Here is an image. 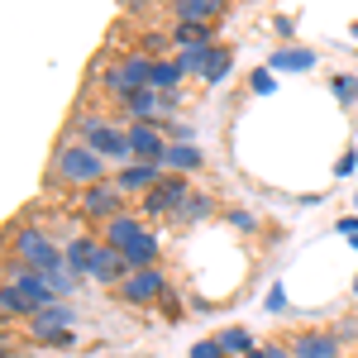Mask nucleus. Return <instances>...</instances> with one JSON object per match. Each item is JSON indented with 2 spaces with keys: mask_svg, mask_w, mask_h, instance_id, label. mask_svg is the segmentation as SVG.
I'll use <instances>...</instances> for the list:
<instances>
[{
  "mask_svg": "<svg viewBox=\"0 0 358 358\" xmlns=\"http://www.w3.org/2000/svg\"><path fill=\"white\" fill-rule=\"evenodd\" d=\"M53 177L57 182H67V187H96V182H110V163L96 153V148H86V143H62L53 153Z\"/></svg>",
  "mask_w": 358,
  "mask_h": 358,
  "instance_id": "1",
  "label": "nucleus"
},
{
  "mask_svg": "<svg viewBox=\"0 0 358 358\" xmlns=\"http://www.w3.org/2000/svg\"><path fill=\"white\" fill-rule=\"evenodd\" d=\"M10 258H20L24 268H34V273H43V277L67 268V253L57 248V239L48 229H34V224H20L10 234Z\"/></svg>",
  "mask_w": 358,
  "mask_h": 358,
  "instance_id": "2",
  "label": "nucleus"
},
{
  "mask_svg": "<svg viewBox=\"0 0 358 358\" xmlns=\"http://www.w3.org/2000/svg\"><path fill=\"white\" fill-rule=\"evenodd\" d=\"M77 129H82V143H86V148H96L106 163H120V167L134 163L129 129H115V124H106V120H101V115H77Z\"/></svg>",
  "mask_w": 358,
  "mask_h": 358,
  "instance_id": "3",
  "label": "nucleus"
},
{
  "mask_svg": "<svg viewBox=\"0 0 358 358\" xmlns=\"http://www.w3.org/2000/svg\"><path fill=\"white\" fill-rule=\"evenodd\" d=\"M187 196H192V182L167 172L163 182L138 201V215H143V220H177V210L187 206Z\"/></svg>",
  "mask_w": 358,
  "mask_h": 358,
  "instance_id": "4",
  "label": "nucleus"
},
{
  "mask_svg": "<svg viewBox=\"0 0 358 358\" xmlns=\"http://www.w3.org/2000/svg\"><path fill=\"white\" fill-rule=\"evenodd\" d=\"M124 201L129 196L115 187V177L110 182H96V187H86L82 196H77V210H82L86 220H96V224H110L115 215H124Z\"/></svg>",
  "mask_w": 358,
  "mask_h": 358,
  "instance_id": "5",
  "label": "nucleus"
},
{
  "mask_svg": "<svg viewBox=\"0 0 358 358\" xmlns=\"http://www.w3.org/2000/svg\"><path fill=\"white\" fill-rule=\"evenodd\" d=\"M167 292H172V287H167V273H163V268H143V273H129L124 282H120V287H115V296H120L124 306H158Z\"/></svg>",
  "mask_w": 358,
  "mask_h": 358,
  "instance_id": "6",
  "label": "nucleus"
},
{
  "mask_svg": "<svg viewBox=\"0 0 358 358\" xmlns=\"http://www.w3.org/2000/svg\"><path fill=\"white\" fill-rule=\"evenodd\" d=\"M129 148H134V163L163 167L167 148H172V138H167V120H153V124H129Z\"/></svg>",
  "mask_w": 358,
  "mask_h": 358,
  "instance_id": "7",
  "label": "nucleus"
},
{
  "mask_svg": "<svg viewBox=\"0 0 358 358\" xmlns=\"http://www.w3.org/2000/svg\"><path fill=\"white\" fill-rule=\"evenodd\" d=\"M72 320H77V310H72L67 301H57V306H43V310L29 320L24 330H29V339H34V344H57L62 334L72 330Z\"/></svg>",
  "mask_w": 358,
  "mask_h": 358,
  "instance_id": "8",
  "label": "nucleus"
},
{
  "mask_svg": "<svg viewBox=\"0 0 358 358\" xmlns=\"http://www.w3.org/2000/svg\"><path fill=\"white\" fill-rule=\"evenodd\" d=\"M5 282H10V287H20V292H24V296L38 306V310H43V306H57L53 282H48L43 273H34V268H24L20 258H10V263H5Z\"/></svg>",
  "mask_w": 358,
  "mask_h": 358,
  "instance_id": "9",
  "label": "nucleus"
},
{
  "mask_svg": "<svg viewBox=\"0 0 358 358\" xmlns=\"http://www.w3.org/2000/svg\"><path fill=\"white\" fill-rule=\"evenodd\" d=\"M163 177H167V172H163V167H153V163H129V167H115V187H120L124 196H138V201H143V196L153 192V187H158Z\"/></svg>",
  "mask_w": 358,
  "mask_h": 358,
  "instance_id": "10",
  "label": "nucleus"
},
{
  "mask_svg": "<svg viewBox=\"0 0 358 358\" xmlns=\"http://www.w3.org/2000/svg\"><path fill=\"white\" fill-rule=\"evenodd\" d=\"M292 358H344V344L330 330H296L292 334Z\"/></svg>",
  "mask_w": 358,
  "mask_h": 358,
  "instance_id": "11",
  "label": "nucleus"
},
{
  "mask_svg": "<svg viewBox=\"0 0 358 358\" xmlns=\"http://www.w3.org/2000/svg\"><path fill=\"white\" fill-rule=\"evenodd\" d=\"M124 277H129L124 253H120V248H110V244H101V248H96V258H91V282H96V287H110V292H115Z\"/></svg>",
  "mask_w": 358,
  "mask_h": 358,
  "instance_id": "12",
  "label": "nucleus"
},
{
  "mask_svg": "<svg viewBox=\"0 0 358 358\" xmlns=\"http://www.w3.org/2000/svg\"><path fill=\"white\" fill-rule=\"evenodd\" d=\"M96 248H101V234H72L62 253H67V273L91 282V258H96Z\"/></svg>",
  "mask_w": 358,
  "mask_h": 358,
  "instance_id": "13",
  "label": "nucleus"
},
{
  "mask_svg": "<svg viewBox=\"0 0 358 358\" xmlns=\"http://www.w3.org/2000/svg\"><path fill=\"white\" fill-rule=\"evenodd\" d=\"M215 20H224L220 0H177V5H172V24H206V29H215Z\"/></svg>",
  "mask_w": 358,
  "mask_h": 358,
  "instance_id": "14",
  "label": "nucleus"
},
{
  "mask_svg": "<svg viewBox=\"0 0 358 358\" xmlns=\"http://www.w3.org/2000/svg\"><path fill=\"white\" fill-rule=\"evenodd\" d=\"M143 229H148V224H143V215H129V210H124V215H115L110 224H101V244H110V248H120V253H124V248L134 244Z\"/></svg>",
  "mask_w": 358,
  "mask_h": 358,
  "instance_id": "15",
  "label": "nucleus"
},
{
  "mask_svg": "<svg viewBox=\"0 0 358 358\" xmlns=\"http://www.w3.org/2000/svg\"><path fill=\"white\" fill-rule=\"evenodd\" d=\"M158 258H163V239L153 234V229H143L134 244L124 248V263H129V273H143V268H158Z\"/></svg>",
  "mask_w": 358,
  "mask_h": 358,
  "instance_id": "16",
  "label": "nucleus"
},
{
  "mask_svg": "<svg viewBox=\"0 0 358 358\" xmlns=\"http://www.w3.org/2000/svg\"><path fill=\"white\" fill-rule=\"evenodd\" d=\"M172 43H177L182 53H210V48H215V34L206 24H172Z\"/></svg>",
  "mask_w": 358,
  "mask_h": 358,
  "instance_id": "17",
  "label": "nucleus"
},
{
  "mask_svg": "<svg viewBox=\"0 0 358 358\" xmlns=\"http://www.w3.org/2000/svg\"><path fill=\"white\" fill-rule=\"evenodd\" d=\"M182 62L177 57H158L153 62V77H148V91H158V96H177V86H182Z\"/></svg>",
  "mask_w": 358,
  "mask_h": 358,
  "instance_id": "18",
  "label": "nucleus"
},
{
  "mask_svg": "<svg viewBox=\"0 0 358 358\" xmlns=\"http://www.w3.org/2000/svg\"><path fill=\"white\" fill-rule=\"evenodd\" d=\"M0 315H5V320H34V315H38V306L29 301L24 292H20V287H10V282H5V287H0Z\"/></svg>",
  "mask_w": 358,
  "mask_h": 358,
  "instance_id": "19",
  "label": "nucleus"
},
{
  "mask_svg": "<svg viewBox=\"0 0 358 358\" xmlns=\"http://www.w3.org/2000/svg\"><path fill=\"white\" fill-rule=\"evenodd\" d=\"M201 148H192V143H172L163 158V172H172V177H187V172H201Z\"/></svg>",
  "mask_w": 358,
  "mask_h": 358,
  "instance_id": "20",
  "label": "nucleus"
},
{
  "mask_svg": "<svg viewBox=\"0 0 358 358\" xmlns=\"http://www.w3.org/2000/svg\"><path fill=\"white\" fill-rule=\"evenodd\" d=\"M229 72H234V48H229V43H215V48H210V57H206V67H201V82L220 86Z\"/></svg>",
  "mask_w": 358,
  "mask_h": 358,
  "instance_id": "21",
  "label": "nucleus"
},
{
  "mask_svg": "<svg viewBox=\"0 0 358 358\" xmlns=\"http://www.w3.org/2000/svg\"><path fill=\"white\" fill-rule=\"evenodd\" d=\"M215 210H220V201H215L210 192H192V196H187V206L177 210V224H201V220H210Z\"/></svg>",
  "mask_w": 358,
  "mask_h": 358,
  "instance_id": "22",
  "label": "nucleus"
},
{
  "mask_svg": "<svg viewBox=\"0 0 358 358\" xmlns=\"http://www.w3.org/2000/svg\"><path fill=\"white\" fill-rule=\"evenodd\" d=\"M215 339H220L224 358H248L253 349H258V339H253V334H248L244 325H224V330L215 334Z\"/></svg>",
  "mask_w": 358,
  "mask_h": 358,
  "instance_id": "23",
  "label": "nucleus"
},
{
  "mask_svg": "<svg viewBox=\"0 0 358 358\" xmlns=\"http://www.w3.org/2000/svg\"><path fill=\"white\" fill-rule=\"evenodd\" d=\"M310 67H315L310 48H277L273 53V72H310Z\"/></svg>",
  "mask_w": 358,
  "mask_h": 358,
  "instance_id": "24",
  "label": "nucleus"
},
{
  "mask_svg": "<svg viewBox=\"0 0 358 358\" xmlns=\"http://www.w3.org/2000/svg\"><path fill=\"white\" fill-rule=\"evenodd\" d=\"M330 91L339 96V101H344V106H354V101H358V77H349V72H339V77L330 82Z\"/></svg>",
  "mask_w": 358,
  "mask_h": 358,
  "instance_id": "25",
  "label": "nucleus"
},
{
  "mask_svg": "<svg viewBox=\"0 0 358 358\" xmlns=\"http://www.w3.org/2000/svg\"><path fill=\"white\" fill-rule=\"evenodd\" d=\"M48 282H53L57 301H67V296H72V292L82 287V277H72V273H67V268H62V273H48Z\"/></svg>",
  "mask_w": 358,
  "mask_h": 358,
  "instance_id": "26",
  "label": "nucleus"
},
{
  "mask_svg": "<svg viewBox=\"0 0 358 358\" xmlns=\"http://www.w3.org/2000/svg\"><path fill=\"white\" fill-rule=\"evenodd\" d=\"M158 310H163V320H172V325H177V320L187 315V310H182V296H177V292H167L163 301H158Z\"/></svg>",
  "mask_w": 358,
  "mask_h": 358,
  "instance_id": "27",
  "label": "nucleus"
},
{
  "mask_svg": "<svg viewBox=\"0 0 358 358\" xmlns=\"http://www.w3.org/2000/svg\"><path fill=\"white\" fill-rule=\"evenodd\" d=\"M192 358H224L220 339H196V344H192Z\"/></svg>",
  "mask_w": 358,
  "mask_h": 358,
  "instance_id": "28",
  "label": "nucleus"
},
{
  "mask_svg": "<svg viewBox=\"0 0 358 358\" xmlns=\"http://www.w3.org/2000/svg\"><path fill=\"white\" fill-rule=\"evenodd\" d=\"M224 220L234 224V229H248V234H253V229H258V215H248V210H229V215H224Z\"/></svg>",
  "mask_w": 358,
  "mask_h": 358,
  "instance_id": "29",
  "label": "nucleus"
},
{
  "mask_svg": "<svg viewBox=\"0 0 358 358\" xmlns=\"http://www.w3.org/2000/svg\"><path fill=\"white\" fill-rule=\"evenodd\" d=\"M273 72H253V91H258V96H268V91H273Z\"/></svg>",
  "mask_w": 358,
  "mask_h": 358,
  "instance_id": "30",
  "label": "nucleus"
},
{
  "mask_svg": "<svg viewBox=\"0 0 358 358\" xmlns=\"http://www.w3.org/2000/svg\"><path fill=\"white\" fill-rule=\"evenodd\" d=\"M268 358H292V344H268Z\"/></svg>",
  "mask_w": 358,
  "mask_h": 358,
  "instance_id": "31",
  "label": "nucleus"
},
{
  "mask_svg": "<svg viewBox=\"0 0 358 358\" xmlns=\"http://www.w3.org/2000/svg\"><path fill=\"white\" fill-rule=\"evenodd\" d=\"M248 358H268V344H258V349H253V354H248Z\"/></svg>",
  "mask_w": 358,
  "mask_h": 358,
  "instance_id": "32",
  "label": "nucleus"
},
{
  "mask_svg": "<svg viewBox=\"0 0 358 358\" xmlns=\"http://www.w3.org/2000/svg\"><path fill=\"white\" fill-rule=\"evenodd\" d=\"M354 292H358V277H354Z\"/></svg>",
  "mask_w": 358,
  "mask_h": 358,
  "instance_id": "33",
  "label": "nucleus"
},
{
  "mask_svg": "<svg viewBox=\"0 0 358 358\" xmlns=\"http://www.w3.org/2000/svg\"><path fill=\"white\" fill-rule=\"evenodd\" d=\"M354 201H358V196H354Z\"/></svg>",
  "mask_w": 358,
  "mask_h": 358,
  "instance_id": "34",
  "label": "nucleus"
}]
</instances>
